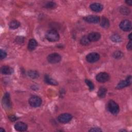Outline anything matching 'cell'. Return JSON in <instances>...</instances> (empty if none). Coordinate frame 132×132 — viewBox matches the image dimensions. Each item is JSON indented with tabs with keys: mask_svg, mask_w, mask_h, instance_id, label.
Wrapping results in <instances>:
<instances>
[{
	"mask_svg": "<svg viewBox=\"0 0 132 132\" xmlns=\"http://www.w3.org/2000/svg\"><path fill=\"white\" fill-rule=\"evenodd\" d=\"M45 38L50 42H56L59 40L60 36L56 30L52 29L46 31L45 34Z\"/></svg>",
	"mask_w": 132,
	"mask_h": 132,
	"instance_id": "cell-1",
	"label": "cell"
},
{
	"mask_svg": "<svg viewBox=\"0 0 132 132\" xmlns=\"http://www.w3.org/2000/svg\"><path fill=\"white\" fill-rule=\"evenodd\" d=\"M108 111L113 114H117L119 112L120 108L119 105L114 101L110 100L107 104Z\"/></svg>",
	"mask_w": 132,
	"mask_h": 132,
	"instance_id": "cell-2",
	"label": "cell"
},
{
	"mask_svg": "<svg viewBox=\"0 0 132 132\" xmlns=\"http://www.w3.org/2000/svg\"><path fill=\"white\" fill-rule=\"evenodd\" d=\"M42 102V99L37 95H32L28 100L29 105L33 107H39L41 105Z\"/></svg>",
	"mask_w": 132,
	"mask_h": 132,
	"instance_id": "cell-3",
	"label": "cell"
},
{
	"mask_svg": "<svg viewBox=\"0 0 132 132\" xmlns=\"http://www.w3.org/2000/svg\"><path fill=\"white\" fill-rule=\"evenodd\" d=\"M47 60L50 63L55 64L59 62L61 60V56L58 53H53L48 55Z\"/></svg>",
	"mask_w": 132,
	"mask_h": 132,
	"instance_id": "cell-4",
	"label": "cell"
},
{
	"mask_svg": "<svg viewBox=\"0 0 132 132\" xmlns=\"http://www.w3.org/2000/svg\"><path fill=\"white\" fill-rule=\"evenodd\" d=\"M131 84V76L129 75L127 77L126 79L121 80L117 85L116 88L118 89H122L127 86H129Z\"/></svg>",
	"mask_w": 132,
	"mask_h": 132,
	"instance_id": "cell-5",
	"label": "cell"
},
{
	"mask_svg": "<svg viewBox=\"0 0 132 132\" xmlns=\"http://www.w3.org/2000/svg\"><path fill=\"white\" fill-rule=\"evenodd\" d=\"M100 58V55L96 52H92L88 54L86 57V61L89 63H94L97 61Z\"/></svg>",
	"mask_w": 132,
	"mask_h": 132,
	"instance_id": "cell-6",
	"label": "cell"
},
{
	"mask_svg": "<svg viewBox=\"0 0 132 132\" xmlns=\"http://www.w3.org/2000/svg\"><path fill=\"white\" fill-rule=\"evenodd\" d=\"M119 27L123 31H129L131 29V23L128 20H124L120 22Z\"/></svg>",
	"mask_w": 132,
	"mask_h": 132,
	"instance_id": "cell-7",
	"label": "cell"
},
{
	"mask_svg": "<svg viewBox=\"0 0 132 132\" xmlns=\"http://www.w3.org/2000/svg\"><path fill=\"white\" fill-rule=\"evenodd\" d=\"M110 76L106 72H100L96 76V80L101 83H104L109 80Z\"/></svg>",
	"mask_w": 132,
	"mask_h": 132,
	"instance_id": "cell-8",
	"label": "cell"
},
{
	"mask_svg": "<svg viewBox=\"0 0 132 132\" xmlns=\"http://www.w3.org/2000/svg\"><path fill=\"white\" fill-rule=\"evenodd\" d=\"M72 119V116L68 113H63L58 116L57 119L58 121L62 123H67L69 122Z\"/></svg>",
	"mask_w": 132,
	"mask_h": 132,
	"instance_id": "cell-9",
	"label": "cell"
},
{
	"mask_svg": "<svg viewBox=\"0 0 132 132\" xmlns=\"http://www.w3.org/2000/svg\"><path fill=\"white\" fill-rule=\"evenodd\" d=\"M2 105L5 109H9L11 108V104L10 102V95L9 93H6L3 97L2 99Z\"/></svg>",
	"mask_w": 132,
	"mask_h": 132,
	"instance_id": "cell-10",
	"label": "cell"
},
{
	"mask_svg": "<svg viewBox=\"0 0 132 132\" xmlns=\"http://www.w3.org/2000/svg\"><path fill=\"white\" fill-rule=\"evenodd\" d=\"M84 20L89 23H97L100 21V18L95 15H89L84 18Z\"/></svg>",
	"mask_w": 132,
	"mask_h": 132,
	"instance_id": "cell-11",
	"label": "cell"
},
{
	"mask_svg": "<svg viewBox=\"0 0 132 132\" xmlns=\"http://www.w3.org/2000/svg\"><path fill=\"white\" fill-rule=\"evenodd\" d=\"M14 128L18 131H25L27 129V125L23 122H18L14 125Z\"/></svg>",
	"mask_w": 132,
	"mask_h": 132,
	"instance_id": "cell-12",
	"label": "cell"
},
{
	"mask_svg": "<svg viewBox=\"0 0 132 132\" xmlns=\"http://www.w3.org/2000/svg\"><path fill=\"white\" fill-rule=\"evenodd\" d=\"M88 37L90 42H96L100 39L101 35L98 32H92L88 35Z\"/></svg>",
	"mask_w": 132,
	"mask_h": 132,
	"instance_id": "cell-13",
	"label": "cell"
},
{
	"mask_svg": "<svg viewBox=\"0 0 132 132\" xmlns=\"http://www.w3.org/2000/svg\"><path fill=\"white\" fill-rule=\"evenodd\" d=\"M90 8L93 11H94L96 12H99L103 10V6L100 3H94L91 4L90 5Z\"/></svg>",
	"mask_w": 132,
	"mask_h": 132,
	"instance_id": "cell-14",
	"label": "cell"
},
{
	"mask_svg": "<svg viewBox=\"0 0 132 132\" xmlns=\"http://www.w3.org/2000/svg\"><path fill=\"white\" fill-rule=\"evenodd\" d=\"M38 45V43L37 41L34 39H31L29 40L28 43L27 48L28 50L30 51H32L35 50Z\"/></svg>",
	"mask_w": 132,
	"mask_h": 132,
	"instance_id": "cell-15",
	"label": "cell"
},
{
	"mask_svg": "<svg viewBox=\"0 0 132 132\" xmlns=\"http://www.w3.org/2000/svg\"><path fill=\"white\" fill-rule=\"evenodd\" d=\"M44 81L48 85H51L54 86H56L58 84V82L55 79H53L48 75H45L44 76Z\"/></svg>",
	"mask_w": 132,
	"mask_h": 132,
	"instance_id": "cell-16",
	"label": "cell"
},
{
	"mask_svg": "<svg viewBox=\"0 0 132 132\" xmlns=\"http://www.w3.org/2000/svg\"><path fill=\"white\" fill-rule=\"evenodd\" d=\"M13 72L12 68L8 66L4 65L1 68V73L4 75H11Z\"/></svg>",
	"mask_w": 132,
	"mask_h": 132,
	"instance_id": "cell-17",
	"label": "cell"
},
{
	"mask_svg": "<svg viewBox=\"0 0 132 132\" xmlns=\"http://www.w3.org/2000/svg\"><path fill=\"white\" fill-rule=\"evenodd\" d=\"M100 25L104 28L107 29L110 26V22L109 20L106 17L103 16L100 20Z\"/></svg>",
	"mask_w": 132,
	"mask_h": 132,
	"instance_id": "cell-18",
	"label": "cell"
},
{
	"mask_svg": "<svg viewBox=\"0 0 132 132\" xmlns=\"http://www.w3.org/2000/svg\"><path fill=\"white\" fill-rule=\"evenodd\" d=\"M107 89L104 87H101L98 90L97 92V95L100 98H104L105 97L106 93H107Z\"/></svg>",
	"mask_w": 132,
	"mask_h": 132,
	"instance_id": "cell-19",
	"label": "cell"
},
{
	"mask_svg": "<svg viewBox=\"0 0 132 132\" xmlns=\"http://www.w3.org/2000/svg\"><path fill=\"white\" fill-rule=\"evenodd\" d=\"M20 26V23L17 20H12L9 24V27L11 29H17Z\"/></svg>",
	"mask_w": 132,
	"mask_h": 132,
	"instance_id": "cell-20",
	"label": "cell"
},
{
	"mask_svg": "<svg viewBox=\"0 0 132 132\" xmlns=\"http://www.w3.org/2000/svg\"><path fill=\"white\" fill-rule=\"evenodd\" d=\"M111 40L114 43H119L122 41V38L120 35L117 34H113L110 37Z\"/></svg>",
	"mask_w": 132,
	"mask_h": 132,
	"instance_id": "cell-21",
	"label": "cell"
},
{
	"mask_svg": "<svg viewBox=\"0 0 132 132\" xmlns=\"http://www.w3.org/2000/svg\"><path fill=\"white\" fill-rule=\"evenodd\" d=\"M27 74L28 76L31 79H36L39 76L38 72L35 70H30L28 72Z\"/></svg>",
	"mask_w": 132,
	"mask_h": 132,
	"instance_id": "cell-22",
	"label": "cell"
},
{
	"mask_svg": "<svg viewBox=\"0 0 132 132\" xmlns=\"http://www.w3.org/2000/svg\"><path fill=\"white\" fill-rule=\"evenodd\" d=\"M90 41L88 37V36H82L80 40V43L82 45H88L90 43Z\"/></svg>",
	"mask_w": 132,
	"mask_h": 132,
	"instance_id": "cell-23",
	"label": "cell"
},
{
	"mask_svg": "<svg viewBox=\"0 0 132 132\" xmlns=\"http://www.w3.org/2000/svg\"><path fill=\"white\" fill-rule=\"evenodd\" d=\"M119 11L123 15H128L130 13V9L125 6L121 7Z\"/></svg>",
	"mask_w": 132,
	"mask_h": 132,
	"instance_id": "cell-24",
	"label": "cell"
},
{
	"mask_svg": "<svg viewBox=\"0 0 132 132\" xmlns=\"http://www.w3.org/2000/svg\"><path fill=\"white\" fill-rule=\"evenodd\" d=\"M112 56L114 58L120 59L123 57V53L120 51H116L113 53Z\"/></svg>",
	"mask_w": 132,
	"mask_h": 132,
	"instance_id": "cell-25",
	"label": "cell"
},
{
	"mask_svg": "<svg viewBox=\"0 0 132 132\" xmlns=\"http://www.w3.org/2000/svg\"><path fill=\"white\" fill-rule=\"evenodd\" d=\"M45 7L48 9H54L56 6V4L53 2H48L45 4Z\"/></svg>",
	"mask_w": 132,
	"mask_h": 132,
	"instance_id": "cell-26",
	"label": "cell"
},
{
	"mask_svg": "<svg viewBox=\"0 0 132 132\" xmlns=\"http://www.w3.org/2000/svg\"><path fill=\"white\" fill-rule=\"evenodd\" d=\"M85 82H86V85L88 86L89 89L90 91H92L94 89V84H93V83L92 82V81H91L90 80H89L88 79H85Z\"/></svg>",
	"mask_w": 132,
	"mask_h": 132,
	"instance_id": "cell-27",
	"label": "cell"
},
{
	"mask_svg": "<svg viewBox=\"0 0 132 132\" xmlns=\"http://www.w3.org/2000/svg\"><path fill=\"white\" fill-rule=\"evenodd\" d=\"M24 41V38L23 37H21V36L17 37L15 40V41L18 44H21L23 43Z\"/></svg>",
	"mask_w": 132,
	"mask_h": 132,
	"instance_id": "cell-28",
	"label": "cell"
},
{
	"mask_svg": "<svg viewBox=\"0 0 132 132\" xmlns=\"http://www.w3.org/2000/svg\"><path fill=\"white\" fill-rule=\"evenodd\" d=\"M7 56V53L5 51H3V50H1L0 51V57L1 59H3L5 58Z\"/></svg>",
	"mask_w": 132,
	"mask_h": 132,
	"instance_id": "cell-29",
	"label": "cell"
},
{
	"mask_svg": "<svg viewBox=\"0 0 132 132\" xmlns=\"http://www.w3.org/2000/svg\"><path fill=\"white\" fill-rule=\"evenodd\" d=\"M102 131V130L99 127H92L89 130V131H92V132H100Z\"/></svg>",
	"mask_w": 132,
	"mask_h": 132,
	"instance_id": "cell-30",
	"label": "cell"
},
{
	"mask_svg": "<svg viewBox=\"0 0 132 132\" xmlns=\"http://www.w3.org/2000/svg\"><path fill=\"white\" fill-rule=\"evenodd\" d=\"M8 118H9V120L11 121V122H14V121H16L17 119V118L14 115H11Z\"/></svg>",
	"mask_w": 132,
	"mask_h": 132,
	"instance_id": "cell-31",
	"label": "cell"
},
{
	"mask_svg": "<svg viewBox=\"0 0 132 132\" xmlns=\"http://www.w3.org/2000/svg\"><path fill=\"white\" fill-rule=\"evenodd\" d=\"M126 48L129 51H131L132 49V44H131V41H129V42L127 43V46H126Z\"/></svg>",
	"mask_w": 132,
	"mask_h": 132,
	"instance_id": "cell-32",
	"label": "cell"
},
{
	"mask_svg": "<svg viewBox=\"0 0 132 132\" xmlns=\"http://www.w3.org/2000/svg\"><path fill=\"white\" fill-rule=\"evenodd\" d=\"M125 3H126L127 5H129V6H131V5H132V1H131V0L126 1H125Z\"/></svg>",
	"mask_w": 132,
	"mask_h": 132,
	"instance_id": "cell-33",
	"label": "cell"
},
{
	"mask_svg": "<svg viewBox=\"0 0 132 132\" xmlns=\"http://www.w3.org/2000/svg\"><path fill=\"white\" fill-rule=\"evenodd\" d=\"M128 39H129V41H131V39H132V38H131V34L130 33V34H129V35H128Z\"/></svg>",
	"mask_w": 132,
	"mask_h": 132,
	"instance_id": "cell-34",
	"label": "cell"
},
{
	"mask_svg": "<svg viewBox=\"0 0 132 132\" xmlns=\"http://www.w3.org/2000/svg\"><path fill=\"white\" fill-rule=\"evenodd\" d=\"M0 131H1V132H4V131H5V130L4 129H3L2 127H1V128H0Z\"/></svg>",
	"mask_w": 132,
	"mask_h": 132,
	"instance_id": "cell-35",
	"label": "cell"
},
{
	"mask_svg": "<svg viewBox=\"0 0 132 132\" xmlns=\"http://www.w3.org/2000/svg\"><path fill=\"white\" fill-rule=\"evenodd\" d=\"M120 131H127L126 130H125V129H121L119 130Z\"/></svg>",
	"mask_w": 132,
	"mask_h": 132,
	"instance_id": "cell-36",
	"label": "cell"
}]
</instances>
